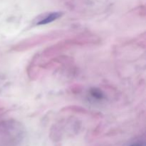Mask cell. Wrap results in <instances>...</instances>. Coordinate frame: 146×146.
Wrapping results in <instances>:
<instances>
[{
    "instance_id": "6da1fadb",
    "label": "cell",
    "mask_w": 146,
    "mask_h": 146,
    "mask_svg": "<svg viewBox=\"0 0 146 146\" xmlns=\"http://www.w3.org/2000/svg\"><path fill=\"white\" fill-rule=\"evenodd\" d=\"M61 15H62V13L59 12V11L50 13V14H47L44 19L38 21V22L37 23V25H44V24H49V23L58 19V18L61 17Z\"/></svg>"
},
{
    "instance_id": "7a4b0ae2",
    "label": "cell",
    "mask_w": 146,
    "mask_h": 146,
    "mask_svg": "<svg viewBox=\"0 0 146 146\" xmlns=\"http://www.w3.org/2000/svg\"><path fill=\"white\" fill-rule=\"evenodd\" d=\"M91 94L94 98H97V99H102L104 98V95H103L102 92L97 89L92 90L91 92Z\"/></svg>"
},
{
    "instance_id": "3957f363",
    "label": "cell",
    "mask_w": 146,
    "mask_h": 146,
    "mask_svg": "<svg viewBox=\"0 0 146 146\" xmlns=\"http://www.w3.org/2000/svg\"><path fill=\"white\" fill-rule=\"evenodd\" d=\"M131 146H145L143 144H134V145H132Z\"/></svg>"
}]
</instances>
